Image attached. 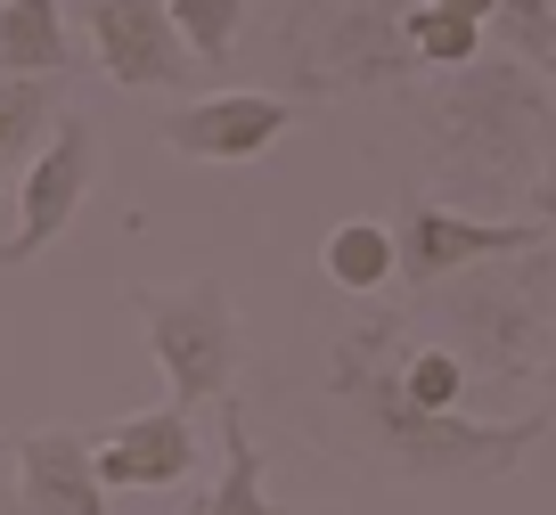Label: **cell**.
<instances>
[{
  "instance_id": "2e32d148",
  "label": "cell",
  "mask_w": 556,
  "mask_h": 515,
  "mask_svg": "<svg viewBox=\"0 0 556 515\" xmlns=\"http://www.w3.org/2000/svg\"><path fill=\"white\" fill-rule=\"evenodd\" d=\"M483 25H467V17H451V9H434V0H409V50H417V66H434V74H467L475 58H483Z\"/></svg>"
},
{
  "instance_id": "30bf717a",
  "label": "cell",
  "mask_w": 556,
  "mask_h": 515,
  "mask_svg": "<svg viewBox=\"0 0 556 515\" xmlns=\"http://www.w3.org/2000/svg\"><path fill=\"white\" fill-rule=\"evenodd\" d=\"M99 450V482L106 491H173V482L197 475V434H189V410L164 401V410H139L123 417Z\"/></svg>"
},
{
  "instance_id": "7c38bea8",
  "label": "cell",
  "mask_w": 556,
  "mask_h": 515,
  "mask_svg": "<svg viewBox=\"0 0 556 515\" xmlns=\"http://www.w3.org/2000/svg\"><path fill=\"white\" fill-rule=\"evenodd\" d=\"M66 66H74L66 0H0V74H34V83H58Z\"/></svg>"
},
{
  "instance_id": "d4e9b609",
  "label": "cell",
  "mask_w": 556,
  "mask_h": 515,
  "mask_svg": "<svg viewBox=\"0 0 556 515\" xmlns=\"http://www.w3.org/2000/svg\"><path fill=\"white\" fill-rule=\"evenodd\" d=\"M0 197H9V172H0Z\"/></svg>"
},
{
  "instance_id": "ac0fdd59",
  "label": "cell",
  "mask_w": 556,
  "mask_h": 515,
  "mask_svg": "<svg viewBox=\"0 0 556 515\" xmlns=\"http://www.w3.org/2000/svg\"><path fill=\"white\" fill-rule=\"evenodd\" d=\"M483 34L500 41L507 58H523V66H548L556 58V0H500V17H491Z\"/></svg>"
},
{
  "instance_id": "277c9868",
  "label": "cell",
  "mask_w": 556,
  "mask_h": 515,
  "mask_svg": "<svg viewBox=\"0 0 556 515\" xmlns=\"http://www.w3.org/2000/svg\"><path fill=\"white\" fill-rule=\"evenodd\" d=\"M131 303H139V319H148V352H156V368H164V393H173L180 410L229 401V377H238V303H229L222 278L139 287Z\"/></svg>"
},
{
  "instance_id": "9c48e42d",
  "label": "cell",
  "mask_w": 556,
  "mask_h": 515,
  "mask_svg": "<svg viewBox=\"0 0 556 515\" xmlns=\"http://www.w3.org/2000/svg\"><path fill=\"white\" fill-rule=\"evenodd\" d=\"M295 106L270 99V90H213V99H189L180 115H164V148L173 155H197V164H254L287 139Z\"/></svg>"
},
{
  "instance_id": "e0dca14e",
  "label": "cell",
  "mask_w": 556,
  "mask_h": 515,
  "mask_svg": "<svg viewBox=\"0 0 556 515\" xmlns=\"http://www.w3.org/2000/svg\"><path fill=\"white\" fill-rule=\"evenodd\" d=\"M41 131H50V83H34V74H0V172L34 164Z\"/></svg>"
},
{
  "instance_id": "cb8c5ba5",
  "label": "cell",
  "mask_w": 556,
  "mask_h": 515,
  "mask_svg": "<svg viewBox=\"0 0 556 515\" xmlns=\"http://www.w3.org/2000/svg\"><path fill=\"white\" fill-rule=\"evenodd\" d=\"M189 515H205V499H189Z\"/></svg>"
},
{
  "instance_id": "44dd1931",
  "label": "cell",
  "mask_w": 556,
  "mask_h": 515,
  "mask_svg": "<svg viewBox=\"0 0 556 515\" xmlns=\"http://www.w3.org/2000/svg\"><path fill=\"white\" fill-rule=\"evenodd\" d=\"M434 9H451V17H467V25H491V17H500V0H434Z\"/></svg>"
},
{
  "instance_id": "484cf974",
  "label": "cell",
  "mask_w": 556,
  "mask_h": 515,
  "mask_svg": "<svg viewBox=\"0 0 556 515\" xmlns=\"http://www.w3.org/2000/svg\"><path fill=\"white\" fill-rule=\"evenodd\" d=\"M548 83H556V58H548Z\"/></svg>"
},
{
  "instance_id": "9a60e30c",
  "label": "cell",
  "mask_w": 556,
  "mask_h": 515,
  "mask_svg": "<svg viewBox=\"0 0 556 515\" xmlns=\"http://www.w3.org/2000/svg\"><path fill=\"white\" fill-rule=\"evenodd\" d=\"M401 401L426 410V417H451L458 401H467V361H458L451 343H417L409 336V352H401Z\"/></svg>"
},
{
  "instance_id": "8fae6325",
  "label": "cell",
  "mask_w": 556,
  "mask_h": 515,
  "mask_svg": "<svg viewBox=\"0 0 556 515\" xmlns=\"http://www.w3.org/2000/svg\"><path fill=\"white\" fill-rule=\"evenodd\" d=\"M17 499H25V515H106L99 450L66 426L25 434L17 442Z\"/></svg>"
},
{
  "instance_id": "3957f363",
  "label": "cell",
  "mask_w": 556,
  "mask_h": 515,
  "mask_svg": "<svg viewBox=\"0 0 556 515\" xmlns=\"http://www.w3.org/2000/svg\"><path fill=\"white\" fill-rule=\"evenodd\" d=\"M451 352L467 361V377L483 385H523V377H548V352H556V254L523 262H483L451 287Z\"/></svg>"
},
{
  "instance_id": "4fadbf2b",
  "label": "cell",
  "mask_w": 556,
  "mask_h": 515,
  "mask_svg": "<svg viewBox=\"0 0 556 515\" xmlns=\"http://www.w3.org/2000/svg\"><path fill=\"white\" fill-rule=\"evenodd\" d=\"M319 271L344 294H377L384 278H401V238L384 222H336L328 246H319Z\"/></svg>"
},
{
  "instance_id": "ba28073f",
  "label": "cell",
  "mask_w": 556,
  "mask_h": 515,
  "mask_svg": "<svg viewBox=\"0 0 556 515\" xmlns=\"http://www.w3.org/2000/svg\"><path fill=\"white\" fill-rule=\"evenodd\" d=\"M90 50L115 90H180L189 83V41H180L164 0H90Z\"/></svg>"
},
{
  "instance_id": "8992f818",
  "label": "cell",
  "mask_w": 556,
  "mask_h": 515,
  "mask_svg": "<svg viewBox=\"0 0 556 515\" xmlns=\"http://www.w3.org/2000/svg\"><path fill=\"white\" fill-rule=\"evenodd\" d=\"M401 238V287H442V278H467L483 262H523L548 246V222H500V213H467L442 205V197H409L393 222Z\"/></svg>"
},
{
  "instance_id": "7a4b0ae2",
  "label": "cell",
  "mask_w": 556,
  "mask_h": 515,
  "mask_svg": "<svg viewBox=\"0 0 556 515\" xmlns=\"http://www.w3.org/2000/svg\"><path fill=\"white\" fill-rule=\"evenodd\" d=\"M540 172H548V99H540L532 66L475 58L467 74H451L434 99V180L451 189V205H516L532 197Z\"/></svg>"
},
{
  "instance_id": "603a6c76",
  "label": "cell",
  "mask_w": 556,
  "mask_h": 515,
  "mask_svg": "<svg viewBox=\"0 0 556 515\" xmlns=\"http://www.w3.org/2000/svg\"><path fill=\"white\" fill-rule=\"evenodd\" d=\"M548 393H556V352H548Z\"/></svg>"
},
{
  "instance_id": "5b68a950",
  "label": "cell",
  "mask_w": 556,
  "mask_h": 515,
  "mask_svg": "<svg viewBox=\"0 0 556 515\" xmlns=\"http://www.w3.org/2000/svg\"><path fill=\"white\" fill-rule=\"evenodd\" d=\"M287 50L312 90H368L417 66L401 0H303V17L287 25Z\"/></svg>"
},
{
  "instance_id": "52a82bcc",
  "label": "cell",
  "mask_w": 556,
  "mask_h": 515,
  "mask_svg": "<svg viewBox=\"0 0 556 515\" xmlns=\"http://www.w3.org/2000/svg\"><path fill=\"white\" fill-rule=\"evenodd\" d=\"M90 172H99V139H90V123L58 115L50 148H41L34 164H25V180H17V229L0 238V262H34L41 246L66 238V222L83 213V197H90Z\"/></svg>"
},
{
  "instance_id": "5bb4252c",
  "label": "cell",
  "mask_w": 556,
  "mask_h": 515,
  "mask_svg": "<svg viewBox=\"0 0 556 515\" xmlns=\"http://www.w3.org/2000/svg\"><path fill=\"white\" fill-rule=\"evenodd\" d=\"M222 450H229V466L205 491V515H278L270 491H262V450H254V426H245L238 401H222Z\"/></svg>"
},
{
  "instance_id": "6da1fadb",
  "label": "cell",
  "mask_w": 556,
  "mask_h": 515,
  "mask_svg": "<svg viewBox=\"0 0 556 515\" xmlns=\"http://www.w3.org/2000/svg\"><path fill=\"white\" fill-rule=\"evenodd\" d=\"M401 352H409V327L401 319H352L328 343V393L361 417L368 442L401 475H458V482L507 475L548 434V410H523V417H467V410L426 417V410H409L401 401Z\"/></svg>"
},
{
  "instance_id": "d6986e66",
  "label": "cell",
  "mask_w": 556,
  "mask_h": 515,
  "mask_svg": "<svg viewBox=\"0 0 556 515\" xmlns=\"http://www.w3.org/2000/svg\"><path fill=\"white\" fill-rule=\"evenodd\" d=\"M164 9H173L180 41H189L205 66H222L229 41H238V25H245V0H164Z\"/></svg>"
},
{
  "instance_id": "ffe728a7",
  "label": "cell",
  "mask_w": 556,
  "mask_h": 515,
  "mask_svg": "<svg viewBox=\"0 0 556 515\" xmlns=\"http://www.w3.org/2000/svg\"><path fill=\"white\" fill-rule=\"evenodd\" d=\"M523 205H532V222H548V238H556V155H548V172L532 180V197H523Z\"/></svg>"
},
{
  "instance_id": "7402d4cb",
  "label": "cell",
  "mask_w": 556,
  "mask_h": 515,
  "mask_svg": "<svg viewBox=\"0 0 556 515\" xmlns=\"http://www.w3.org/2000/svg\"><path fill=\"white\" fill-rule=\"evenodd\" d=\"M0 515H25V499H0Z\"/></svg>"
}]
</instances>
